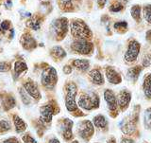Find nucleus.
I'll list each match as a JSON object with an SVG mask.
<instances>
[{
	"label": "nucleus",
	"instance_id": "1",
	"mask_svg": "<svg viewBox=\"0 0 151 143\" xmlns=\"http://www.w3.org/2000/svg\"><path fill=\"white\" fill-rule=\"evenodd\" d=\"M70 31L72 36L77 40H88L90 38H92L93 35L90 28L81 19H74V20H72L70 25Z\"/></svg>",
	"mask_w": 151,
	"mask_h": 143
},
{
	"label": "nucleus",
	"instance_id": "2",
	"mask_svg": "<svg viewBox=\"0 0 151 143\" xmlns=\"http://www.w3.org/2000/svg\"><path fill=\"white\" fill-rule=\"evenodd\" d=\"M69 28V22L66 17L57 18L51 24V30L56 37L57 41L63 40L66 36Z\"/></svg>",
	"mask_w": 151,
	"mask_h": 143
},
{
	"label": "nucleus",
	"instance_id": "3",
	"mask_svg": "<svg viewBox=\"0 0 151 143\" xmlns=\"http://www.w3.org/2000/svg\"><path fill=\"white\" fill-rule=\"evenodd\" d=\"M66 90V98H65V105L67 110L70 112L76 111L78 109V104L76 102V96H77V85L73 83H69L65 86Z\"/></svg>",
	"mask_w": 151,
	"mask_h": 143
},
{
	"label": "nucleus",
	"instance_id": "4",
	"mask_svg": "<svg viewBox=\"0 0 151 143\" xmlns=\"http://www.w3.org/2000/svg\"><path fill=\"white\" fill-rule=\"evenodd\" d=\"M58 81V75L57 71L52 66L45 68L42 72L41 76V83L46 88H53Z\"/></svg>",
	"mask_w": 151,
	"mask_h": 143
},
{
	"label": "nucleus",
	"instance_id": "5",
	"mask_svg": "<svg viewBox=\"0 0 151 143\" xmlns=\"http://www.w3.org/2000/svg\"><path fill=\"white\" fill-rule=\"evenodd\" d=\"M71 49L76 53L81 55H89L91 54L93 50V45L88 40L78 39L76 40L71 45Z\"/></svg>",
	"mask_w": 151,
	"mask_h": 143
},
{
	"label": "nucleus",
	"instance_id": "6",
	"mask_svg": "<svg viewBox=\"0 0 151 143\" xmlns=\"http://www.w3.org/2000/svg\"><path fill=\"white\" fill-rule=\"evenodd\" d=\"M78 106L86 110H92L93 108L97 107L99 104V99L96 94L83 95L78 99Z\"/></svg>",
	"mask_w": 151,
	"mask_h": 143
},
{
	"label": "nucleus",
	"instance_id": "7",
	"mask_svg": "<svg viewBox=\"0 0 151 143\" xmlns=\"http://www.w3.org/2000/svg\"><path fill=\"white\" fill-rule=\"evenodd\" d=\"M140 44L136 40H131L127 46V49L125 54V60L127 63H132V62L136 61L137 57L139 55L140 52Z\"/></svg>",
	"mask_w": 151,
	"mask_h": 143
},
{
	"label": "nucleus",
	"instance_id": "8",
	"mask_svg": "<svg viewBox=\"0 0 151 143\" xmlns=\"http://www.w3.org/2000/svg\"><path fill=\"white\" fill-rule=\"evenodd\" d=\"M20 44L24 49L31 51L37 47V42L29 31H25L20 37Z\"/></svg>",
	"mask_w": 151,
	"mask_h": 143
},
{
	"label": "nucleus",
	"instance_id": "9",
	"mask_svg": "<svg viewBox=\"0 0 151 143\" xmlns=\"http://www.w3.org/2000/svg\"><path fill=\"white\" fill-rule=\"evenodd\" d=\"M78 133L83 139H89L93 134V123L89 120H83L78 123Z\"/></svg>",
	"mask_w": 151,
	"mask_h": 143
},
{
	"label": "nucleus",
	"instance_id": "10",
	"mask_svg": "<svg viewBox=\"0 0 151 143\" xmlns=\"http://www.w3.org/2000/svg\"><path fill=\"white\" fill-rule=\"evenodd\" d=\"M23 87L27 91V93L29 95L30 97H32L33 99H41L40 90L34 82H32V81H27V82H26L23 84Z\"/></svg>",
	"mask_w": 151,
	"mask_h": 143
},
{
	"label": "nucleus",
	"instance_id": "11",
	"mask_svg": "<svg viewBox=\"0 0 151 143\" xmlns=\"http://www.w3.org/2000/svg\"><path fill=\"white\" fill-rule=\"evenodd\" d=\"M44 19L45 17L42 16V14H33L30 18H28L27 20L26 26L32 30H40Z\"/></svg>",
	"mask_w": 151,
	"mask_h": 143
},
{
	"label": "nucleus",
	"instance_id": "12",
	"mask_svg": "<svg viewBox=\"0 0 151 143\" xmlns=\"http://www.w3.org/2000/svg\"><path fill=\"white\" fill-rule=\"evenodd\" d=\"M53 115H54V107L50 105V104L42 106L40 108V118L42 122L50 123Z\"/></svg>",
	"mask_w": 151,
	"mask_h": 143
},
{
	"label": "nucleus",
	"instance_id": "13",
	"mask_svg": "<svg viewBox=\"0 0 151 143\" xmlns=\"http://www.w3.org/2000/svg\"><path fill=\"white\" fill-rule=\"evenodd\" d=\"M104 98H105L106 102L108 103L109 109L111 111H114L117 108V98L115 97L114 93H113L111 90L107 89L105 92H104Z\"/></svg>",
	"mask_w": 151,
	"mask_h": 143
},
{
	"label": "nucleus",
	"instance_id": "14",
	"mask_svg": "<svg viewBox=\"0 0 151 143\" xmlns=\"http://www.w3.org/2000/svg\"><path fill=\"white\" fill-rule=\"evenodd\" d=\"M131 99V95L127 91H122L117 97V103L118 105L121 107V109L125 110V109L129 106V103Z\"/></svg>",
	"mask_w": 151,
	"mask_h": 143
},
{
	"label": "nucleus",
	"instance_id": "15",
	"mask_svg": "<svg viewBox=\"0 0 151 143\" xmlns=\"http://www.w3.org/2000/svg\"><path fill=\"white\" fill-rule=\"evenodd\" d=\"M106 77L107 80L111 83L113 84H118L121 83V77L120 75L116 72V70L114 68H112L111 66H109L106 68Z\"/></svg>",
	"mask_w": 151,
	"mask_h": 143
},
{
	"label": "nucleus",
	"instance_id": "16",
	"mask_svg": "<svg viewBox=\"0 0 151 143\" xmlns=\"http://www.w3.org/2000/svg\"><path fill=\"white\" fill-rule=\"evenodd\" d=\"M27 70V65L24 61H16L13 65V75L17 79L22 73H25Z\"/></svg>",
	"mask_w": 151,
	"mask_h": 143
},
{
	"label": "nucleus",
	"instance_id": "17",
	"mask_svg": "<svg viewBox=\"0 0 151 143\" xmlns=\"http://www.w3.org/2000/svg\"><path fill=\"white\" fill-rule=\"evenodd\" d=\"M72 125L73 122L70 120H64V121L63 122V136L65 140H69L71 137H72Z\"/></svg>",
	"mask_w": 151,
	"mask_h": 143
},
{
	"label": "nucleus",
	"instance_id": "18",
	"mask_svg": "<svg viewBox=\"0 0 151 143\" xmlns=\"http://www.w3.org/2000/svg\"><path fill=\"white\" fill-rule=\"evenodd\" d=\"M50 55L52 58L55 59L56 61H60L66 56V52L64 49H63L61 46H55L50 49Z\"/></svg>",
	"mask_w": 151,
	"mask_h": 143
},
{
	"label": "nucleus",
	"instance_id": "19",
	"mask_svg": "<svg viewBox=\"0 0 151 143\" xmlns=\"http://www.w3.org/2000/svg\"><path fill=\"white\" fill-rule=\"evenodd\" d=\"M89 76L93 83H96V84H103L104 83V77H103L102 73L100 72V70L93 69L90 71Z\"/></svg>",
	"mask_w": 151,
	"mask_h": 143
},
{
	"label": "nucleus",
	"instance_id": "20",
	"mask_svg": "<svg viewBox=\"0 0 151 143\" xmlns=\"http://www.w3.org/2000/svg\"><path fill=\"white\" fill-rule=\"evenodd\" d=\"M13 123L15 126V130L17 133H23L27 130V123L24 121L20 117H18L17 115L13 116Z\"/></svg>",
	"mask_w": 151,
	"mask_h": 143
},
{
	"label": "nucleus",
	"instance_id": "21",
	"mask_svg": "<svg viewBox=\"0 0 151 143\" xmlns=\"http://www.w3.org/2000/svg\"><path fill=\"white\" fill-rule=\"evenodd\" d=\"M72 65L74 68H76L78 70L81 71H86L89 66H90V63L88 60H84V59H76L72 62Z\"/></svg>",
	"mask_w": 151,
	"mask_h": 143
},
{
	"label": "nucleus",
	"instance_id": "22",
	"mask_svg": "<svg viewBox=\"0 0 151 143\" xmlns=\"http://www.w3.org/2000/svg\"><path fill=\"white\" fill-rule=\"evenodd\" d=\"M144 90L145 96L151 99V74H147L144 80Z\"/></svg>",
	"mask_w": 151,
	"mask_h": 143
},
{
	"label": "nucleus",
	"instance_id": "23",
	"mask_svg": "<svg viewBox=\"0 0 151 143\" xmlns=\"http://www.w3.org/2000/svg\"><path fill=\"white\" fill-rule=\"evenodd\" d=\"M60 9L63 12L73 11V1L72 0H59Z\"/></svg>",
	"mask_w": 151,
	"mask_h": 143
},
{
	"label": "nucleus",
	"instance_id": "24",
	"mask_svg": "<svg viewBox=\"0 0 151 143\" xmlns=\"http://www.w3.org/2000/svg\"><path fill=\"white\" fill-rule=\"evenodd\" d=\"M142 70L141 66H134V68H131L127 70V78L132 80V81H136L137 78L139 77V74Z\"/></svg>",
	"mask_w": 151,
	"mask_h": 143
},
{
	"label": "nucleus",
	"instance_id": "25",
	"mask_svg": "<svg viewBox=\"0 0 151 143\" xmlns=\"http://www.w3.org/2000/svg\"><path fill=\"white\" fill-rule=\"evenodd\" d=\"M107 120L105 118V117L102 115H97L96 117H94L93 118V124L96 125L99 129H103L107 126Z\"/></svg>",
	"mask_w": 151,
	"mask_h": 143
},
{
	"label": "nucleus",
	"instance_id": "26",
	"mask_svg": "<svg viewBox=\"0 0 151 143\" xmlns=\"http://www.w3.org/2000/svg\"><path fill=\"white\" fill-rule=\"evenodd\" d=\"M130 13L132 18L134 19L136 22H141V7L139 5H134L130 9Z\"/></svg>",
	"mask_w": 151,
	"mask_h": 143
},
{
	"label": "nucleus",
	"instance_id": "27",
	"mask_svg": "<svg viewBox=\"0 0 151 143\" xmlns=\"http://www.w3.org/2000/svg\"><path fill=\"white\" fill-rule=\"evenodd\" d=\"M15 104H16L15 99H14V98L12 96H9L7 98H5V99L3 101V106H4L6 111L13 108L14 106H15Z\"/></svg>",
	"mask_w": 151,
	"mask_h": 143
},
{
	"label": "nucleus",
	"instance_id": "28",
	"mask_svg": "<svg viewBox=\"0 0 151 143\" xmlns=\"http://www.w3.org/2000/svg\"><path fill=\"white\" fill-rule=\"evenodd\" d=\"M113 28H114V30L116 31L120 32V33H124L127 30V23L126 21L116 22V23H114V25H113Z\"/></svg>",
	"mask_w": 151,
	"mask_h": 143
},
{
	"label": "nucleus",
	"instance_id": "29",
	"mask_svg": "<svg viewBox=\"0 0 151 143\" xmlns=\"http://www.w3.org/2000/svg\"><path fill=\"white\" fill-rule=\"evenodd\" d=\"M109 9H110V12H119L124 9V5L120 3L118 0H116V1L112 2L111 4V6Z\"/></svg>",
	"mask_w": 151,
	"mask_h": 143
},
{
	"label": "nucleus",
	"instance_id": "30",
	"mask_svg": "<svg viewBox=\"0 0 151 143\" xmlns=\"http://www.w3.org/2000/svg\"><path fill=\"white\" fill-rule=\"evenodd\" d=\"M143 14L145 21L151 24V5H145L143 8Z\"/></svg>",
	"mask_w": 151,
	"mask_h": 143
},
{
	"label": "nucleus",
	"instance_id": "31",
	"mask_svg": "<svg viewBox=\"0 0 151 143\" xmlns=\"http://www.w3.org/2000/svg\"><path fill=\"white\" fill-rule=\"evenodd\" d=\"M0 27H1V30L3 32H5V31L9 32L12 28V22H11V20H8V19H5V20H3L1 23H0Z\"/></svg>",
	"mask_w": 151,
	"mask_h": 143
},
{
	"label": "nucleus",
	"instance_id": "32",
	"mask_svg": "<svg viewBox=\"0 0 151 143\" xmlns=\"http://www.w3.org/2000/svg\"><path fill=\"white\" fill-rule=\"evenodd\" d=\"M11 123H9V120H0V133H5L11 130Z\"/></svg>",
	"mask_w": 151,
	"mask_h": 143
},
{
	"label": "nucleus",
	"instance_id": "33",
	"mask_svg": "<svg viewBox=\"0 0 151 143\" xmlns=\"http://www.w3.org/2000/svg\"><path fill=\"white\" fill-rule=\"evenodd\" d=\"M19 93H20V96H21V99H22V102L25 103V104H29L30 103V98H29V95L27 93V91L25 89H20L19 90Z\"/></svg>",
	"mask_w": 151,
	"mask_h": 143
},
{
	"label": "nucleus",
	"instance_id": "34",
	"mask_svg": "<svg viewBox=\"0 0 151 143\" xmlns=\"http://www.w3.org/2000/svg\"><path fill=\"white\" fill-rule=\"evenodd\" d=\"M12 69V64L9 62H0V72H8Z\"/></svg>",
	"mask_w": 151,
	"mask_h": 143
},
{
	"label": "nucleus",
	"instance_id": "35",
	"mask_svg": "<svg viewBox=\"0 0 151 143\" xmlns=\"http://www.w3.org/2000/svg\"><path fill=\"white\" fill-rule=\"evenodd\" d=\"M145 123L148 128H151V108L147 109L145 114Z\"/></svg>",
	"mask_w": 151,
	"mask_h": 143
},
{
	"label": "nucleus",
	"instance_id": "36",
	"mask_svg": "<svg viewBox=\"0 0 151 143\" xmlns=\"http://www.w3.org/2000/svg\"><path fill=\"white\" fill-rule=\"evenodd\" d=\"M22 139L25 143H37V141L33 139V137L29 135V134H27V135H24L22 136Z\"/></svg>",
	"mask_w": 151,
	"mask_h": 143
},
{
	"label": "nucleus",
	"instance_id": "37",
	"mask_svg": "<svg viewBox=\"0 0 151 143\" xmlns=\"http://www.w3.org/2000/svg\"><path fill=\"white\" fill-rule=\"evenodd\" d=\"M151 65V55L146 54L143 58V65L144 66H149Z\"/></svg>",
	"mask_w": 151,
	"mask_h": 143
},
{
	"label": "nucleus",
	"instance_id": "38",
	"mask_svg": "<svg viewBox=\"0 0 151 143\" xmlns=\"http://www.w3.org/2000/svg\"><path fill=\"white\" fill-rule=\"evenodd\" d=\"M3 5L7 9H12V0H4Z\"/></svg>",
	"mask_w": 151,
	"mask_h": 143
},
{
	"label": "nucleus",
	"instance_id": "39",
	"mask_svg": "<svg viewBox=\"0 0 151 143\" xmlns=\"http://www.w3.org/2000/svg\"><path fill=\"white\" fill-rule=\"evenodd\" d=\"M2 143H20V142H19V140L16 137H9L8 139H5Z\"/></svg>",
	"mask_w": 151,
	"mask_h": 143
},
{
	"label": "nucleus",
	"instance_id": "40",
	"mask_svg": "<svg viewBox=\"0 0 151 143\" xmlns=\"http://www.w3.org/2000/svg\"><path fill=\"white\" fill-rule=\"evenodd\" d=\"M63 72H64L65 74H70L71 72H72V68H71V66L68 65H64V68H63Z\"/></svg>",
	"mask_w": 151,
	"mask_h": 143
},
{
	"label": "nucleus",
	"instance_id": "41",
	"mask_svg": "<svg viewBox=\"0 0 151 143\" xmlns=\"http://www.w3.org/2000/svg\"><path fill=\"white\" fill-rule=\"evenodd\" d=\"M108 0H97V4H98V7L99 8H104V6H105V4L107 3Z\"/></svg>",
	"mask_w": 151,
	"mask_h": 143
},
{
	"label": "nucleus",
	"instance_id": "42",
	"mask_svg": "<svg viewBox=\"0 0 151 143\" xmlns=\"http://www.w3.org/2000/svg\"><path fill=\"white\" fill-rule=\"evenodd\" d=\"M145 38H146V40H147L149 43H151V30H149L147 32H146Z\"/></svg>",
	"mask_w": 151,
	"mask_h": 143
},
{
	"label": "nucleus",
	"instance_id": "43",
	"mask_svg": "<svg viewBox=\"0 0 151 143\" xmlns=\"http://www.w3.org/2000/svg\"><path fill=\"white\" fill-rule=\"evenodd\" d=\"M121 143H134V141H132L130 139H122Z\"/></svg>",
	"mask_w": 151,
	"mask_h": 143
},
{
	"label": "nucleus",
	"instance_id": "44",
	"mask_svg": "<svg viewBox=\"0 0 151 143\" xmlns=\"http://www.w3.org/2000/svg\"><path fill=\"white\" fill-rule=\"evenodd\" d=\"M49 143H60V141L57 139H52L49 140Z\"/></svg>",
	"mask_w": 151,
	"mask_h": 143
},
{
	"label": "nucleus",
	"instance_id": "45",
	"mask_svg": "<svg viewBox=\"0 0 151 143\" xmlns=\"http://www.w3.org/2000/svg\"><path fill=\"white\" fill-rule=\"evenodd\" d=\"M108 143H115V139H113V137H111V139H110L108 140Z\"/></svg>",
	"mask_w": 151,
	"mask_h": 143
},
{
	"label": "nucleus",
	"instance_id": "46",
	"mask_svg": "<svg viewBox=\"0 0 151 143\" xmlns=\"http://www.w3.org/2000/svg\"><path fill=\"white\" fill-rule=\"evenodd\" d=\"M118 1H119L120 3H122L123 5H124L125 3H127V1H129V0H118Z\"/></svg>",
	"mask_w": 151,
	"mask_h": 143
},
{
	"label": "nucleus",
	"instance_id": "47",
	"mask_svg": "<svg viewBox=\"0 0 151 143\" xmlns=\"http://www.w3.org/2000/svg\"><path fill=\"white\" fill-rule=\"evenodd\" d=\"M72 143H78V141H74V142H72Z\"/></svg>",
	"mask_w": 151,
	"mask_h": 143
},
{
	"label": "nucleus",
	"instance_id": "48",
	"mask_svg": "<svg viewBox=\"0 0 151 143\" xmlns=\"http://www.w3.org/2000/svg\"><path fill=\"white\" fill-rule=\"evenodd\" d=\"M2 30H1V27H0V32H1Z\"/></svg>",
	"mask_w": 151,
	"mask_h": 143
},
{
	"label": "nucleus",
	"instance_id": "49",
	"mask_svg": "<svg viewBox=\"0 0 151 143\" xmlns=\"http://www.w3.org/2000/svg\"><path fill=\"white\" fill-rule=\"evenodd\" d=\"M44 1H46V0H44Z\"/></svg>",
	"mask_w": 151,
	"mask_h": 143
},
{
	"label": "nucleus",
	"instance_id": "50",
	"mask_svg": "<svg viewBox=\"0 0 151 143\" xmlns=\"http://www.w3.org/2000/svg\"><path fill=\"white\" fill-rule=\"evenodd\" d=\"M0 51H1V49H0Z\"/></svg>",
	"mask_w": 151,
	"mask_h": 143
}]
</instances>
